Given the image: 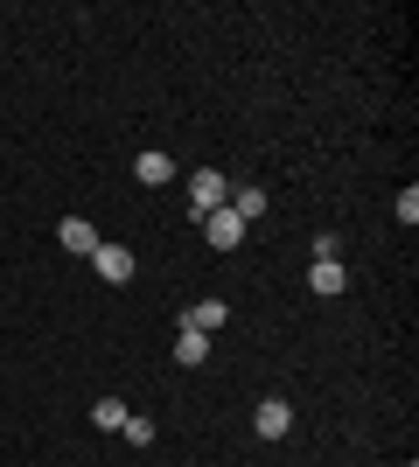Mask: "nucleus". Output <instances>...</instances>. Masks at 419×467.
<instances>
[{
	"label": "nucleus",
	"instance_id": "nucleus-13",
	"mask_svg": "<svg viewBox=\"0 0 419 467\" xmlns=\"http://www.w3.org/2000/svg\"><path fill=\"white\" fill-rule=\"evenodd\" d=\"M399 223H419V189H399Z\"/></svg>",
	"mask_w": 419,
	"mask_h": 467
},
{
	"label": "nucleus",
	"instance_id": "nucleus-6",
	"mask_svg": "<svg viewBox=\"0 0 419 467\" xmlns=\"http://www.w3.org/2000/svg\"><path fill=\"white\" fill-rule=\"evenodd\" d=\"M57 244H70V252H78V258H91V252H99V244H105V237L91 231L84 216H63V223H57Z\"/></svg>",
	"mask_w": 419,
	"mask_h": 467
},
{
	"label": "nucleus",
	"instance_id": "nucleus-5",
	"mask_svg": "<svg viewBox=\"0 0 419 467\" xmlns=\"http://www.w3.org/2000/svg\"><path fill=\"white\" fill-rule=\"evenodd\" d=\"M308 293H321V300L350 293V273H342V258H315V273H308Z\"/></svg>",
	"mask_w": 419,
	"mask_h": 467
},
{
	"label": "nucleus",
	"instance_id": "nucleus-8",
	"mask_svg": "<svg viewBox=\"0 0 419 467\" xmlns=\"http://www.w3.org/2000/svg\"><path fill=\"white\" fill-rule=\"evenodd\" d=\"M175 363H182V370H196V363H210V335L182 328V335H175Z\"/></svg>",
	"mask_w": 419,
	"mask_h": 467
},
{
	"label": "nucleus",
	"instance_id": "nucleus-2",
	"mask_svg": "<svg viewBox=\"0 0 419 467\" xmlns=\"http://www.w3.org/2000/svg\"><path fill=\"white\" fill-rule=\"evenodd\" d=\"M203 237H210L217 252H238V244H245V216L231 210V202H224V210H210V216H203Z\"/></svg>",
	"mask_w": 419,
	"mask_h": 467
},
{
	"label": "nucleus",
	"instance_id": "nucleus-12",
	"mask_svg": "<svg viewBox=\"0 0 419 467\" xmlns=\"http://www.w3.org/2000/svg\"><path fill=\"white\" fill-rule=\"evenodd\" d=\"M126 440H133V447H154V419H140V411H126Z\"/></svg>",
	"mask_w": 419,
	"mask_h": 467
},
{
	"label": "nucleus",
	"instance_id": "nucleus-9",
	"mask_svg": "<svg viewBox=\"0 0 419 467\" xmlns=\"http://www.w3.org/2000/svg\"><path fill=\"white\" fill-rule=\"evenodd\" d=\"M133 182L161 189V182H175V161H168V154H140V161H133Z\"/></svg>",
	"mask_w": 419,
	"mask_h": 467
},
{
	"label": "nucleus",
	"instance_id": "nucleus-3",
	"mask_svg": "<svg viewBox=\"0 0 419 467\" xmlns=\"http://www.w3.org/2000/svg\"><path fill=\"white\" fill-rule=\"evenodd\" d=\"M252 426H259V440H287V432H294V405H287V398H259V405H252Z\"/></svg>",
	"mask_w": 419,
	"mask_h": 467
},
{
	"label": "nucleus",
	"instance_id": "nucleus-4",
	"mask_svg": "<svg viewBox=\"0 0 419 467\" xmlns=\"http://www.w3.org/2000/svg\"><path fill=\"white\" fill-rule=\"evenodd\" d=\"M91 265H99L105 286H126V279H133V252H126V244H99V252H91Z\"/></svg>",
	"mask_w": 419,
	"mask_h": 467
},
{
	"label": "nucleus",
	"instance_id": "nucleus-11",
	"mask_svg": "<svg viewBox=\"0 0 419 467\" xmlns=\"http://www.w3.org/2000/svg\"><path fill=\"white\" fill-rule=\"evenodd\" d=\"M224 202H231V210H238L245 223H252V216H266V189H231Z\"/></svg>",
	"mask_w": 419,
	"mask_h": 467
},
{
	"label": "nucleus",
	"instance_id": "nucleus-10",
	"mask_svg": "<svg viewBox=\"0 0 419 467\" xmlns=\"http://www.w3.org/2000/svg\"><path fill=\"white\" fill-rule=\"evenodd\" d=\"M91 426L120 432V426H126V398H99V405H91Z\"/></svg>",
	"mask_w": 419,
	"mask_h": 467
},
{
	"label": "nucleus",
	"instance_id": "nucleus-7",
	"mask_svg": "<svg viewBox=\"0 0 419 467\" xmlns=\"http://www.w3.org/2000/svg\"><path fill=\"white\" fill-rule=\"evenodd\" d=\"M224 300H189V307H182V328H196V335H217L224 328Z\"/></svg>",
	"mask_w": 419,
	"mask_h": 467
},
{
	"label": "nucleus",
	"instance_id": "nucleus-1",
	"mask_svg": "<svg viewBox=\"0 0 419 467\" xmlns=\"http://www.w3.org/2000/svg\"><path fill=\"white\" fill-rule=\"evenodd\" d=\"M224 195H231V182H224L217 168H196V175H189V210H196V216L224 210Z\"/></svg>",
	"mask_w": 419,
	"mask_h": 467
}]
</instances>
